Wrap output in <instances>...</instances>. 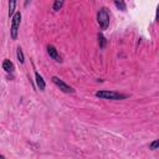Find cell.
<instances>
[{
    "label": "cell",
    "mask_w": 159,
    "mask_h": 159,
    "mask_svg": "<svg viewBox=\"0 0 159 159\" xmlns=\"http://www.w3.org/2000/svg\"><path fill=\"white\" fill-rule=\"evenodd\" d=\"M94 96L97 98L101 99H109V101H122V99H127L129 97V94H124V93H119L116 91H108V89H101L97 91L94 93Z\"/></svg>",
    "instance_id": "cell-1"
},
{
    "label": "cell",
    "mask_w": 159,
    "mask_h": 159,
    "mask_svg": "<svg viewBox=\"0 0 159 159\" xmlns=\"http://www.w3.org/2000/svg\"><path fill=\"white\" fill-rule=\"evenodd\" d=\"M97 21L101 30H107L109 26V10L107 7H101L97 12Z\"/></svg>",
    "instance_id": "cell-2"
},
{
    "label": "cell",
    "mask_w": 159,
    "mask_h": 159,
    "mask_svg": "<svg viewBox=\"0 0 159 159\" xmlns=\"http://www.w3.org/2000/svg\"><path fill=\"white\" fill-rule=\"evenodd\" d=\"M20 22H21V12L20 11H15L14 16L11 17V27H10V36H11L12 40L17 39Z\"/></svg>",
    "instance_id": "cell-3"
},
{
    "label": "cell",
    "mask_w": 159,
    "mask_h": 159,
    "mask_svg": "<svg viewBox=\"0 0 159 159\" xmlns=\"http://www.w3.org/2000/svg\"><path fill=\"white\" fill-rule=\"evenodd\" d=\"M51 81H52L62 92H65V93H75V89H73L70 84H67L66 82H63L61 78H58L57 76H53V77L51 78Z\"/></svg>",
    "instance_id": "cell-4"
},
{
    "label": "cell",
    "mask_w": 159,
    "mask_h": 159,
    "mask_svg": "<svg viewBox=\"0 0 159 159\" xmlns=\"http://www.w3.org/2000/svg\"><path fill=\"white\" fill-rule=\"evenodd\" d=\"M47 55L52 58V60H55L56 62H61L62 60H61V56L58 55V51H57V48L53 46V45H47Z\"/></svg>",
    "instance_id": "cell-5"
},
{
    "label": "cell",
    "mask_w": 159,
    "mask_h": 159,
    "mask_svg": "<svg viewBox=\"0 0 159 159\" xmlns=\"http://www.w3.org/2000/svg\"><path fill=\"white\" fill-rule=\"evenodd\" d=\"M35 81H36L37 88H39L40 91H45V88H46V82H45L43 77H42L37 71H35Z\"/></svg>",
    "instance_id": "cell-6"
},
{
    "label": "cell",
    "mask_w": 159,
    "mask_h": 159,
    "mask_svg": "<svg viewBox=\"0 0 159 159\" xmlns=\"http://www.w3.org/2000/svg\"><path fill=\"white\" fill-rule=\"evenodd\" d=\"M2 70L5 71V72H12V70H14V65H12V62L9 60V58H5L4 61H2Z\"/></svg>",
    "instance_id": "cell-7"
},
{
    "label": "cell",
    "mask_w": 159,
    "mask_h": 159,
    "mask_svg": "<svg viewBox=\"0 0 159 159\" xmlns=\"http://www.w3.org/2000/svg\"><path fill=\"white\" fill-rule=\"evenodd\" d=\"M114 1V5H116V7L118 9V10H120V11H127V5H125V1L124 0H113Z\"/></svg>",
    "instance_id": "cell-8"
},
{
    "label": "cell",
    "mask_w": 159,
    "mask_h": 159,
    "mask_svg": "<svg viewBox=\"0 0 159 159\" xmlns=\"http://www.w3.org/2000/svg\"><path fill=\"white\" fill-rule=\"evenodd\" d=\"M16 9V0H9V17H12Z\"/></svg>",
    "instance_id": "cell-9"
},
{
    "label": "cell",
    "mask_w": 159,
    "mask_h": 159,
    "mask_svg": "<svg viewBox=\"0 0 159 159\" xmlns=\"http://www.w3.org/2000/svg\"><path fill=\"white\" fill-rule=\"evenodd\" d=\"M16 57H17V61L22 65L24 62H25V56H24V51H22V48L19 46L17 48H16Z\"/></svg>",
    "instance_id": "cell-10"
},
{
    "label": "cell",
    "mask_w": 159,
    "mask_h": 159,
    "mask_svg": "<svg viewBox=\"0 0 159 159\" xmlns=\"http://www.w3.org/2000/svg\"><path fill=\"white\" fill-rule=\"evenodd\" d=\"M63 2H65V0H55L53 5H52V10L53 11H60L63 6Z\"/></svg>",
    "instance_id": "cell-11"
},
{
    "label": "cell",
    "mask_w": 159,
    "mask_h": 159,
    "mask_svg": "<svg viewBox=\"0 0 159 159\" xmlns=\"http://www.w3.org/2000/svg\"><path fill=\"white\" fill-rule=\"evenodd\" d=\"M106 43H107V40H106V37L103 36V34H98V45H99V47L101 48H104L106 47Z\"/></svg>",
    "instance_id": "cell-12"
},
{
    "label": "cell",
    "mask_w": 159,
    "mask_h": 159,
    "mask_svg": "<svg viewBox=\"0 0 159 159\" xmlns=\"http://www.w3.org/2000/svg\"><path fill=\"white\" fill-rule=\"evenodd\" d=\"M158 145H159V140H158V139H155L154 142H152V143L149 144V149H152V150H155V149L158 148Z\"/></svg>",
    "instance_id": "cell-13"
},
{
    "label": "cell",
    "mask_w": 159,
    "mask_h": 159,
    "mask_svg": "<svg viewBox=\"0 0 159 159\" xmlns=\"http://www.w3.org/2000/svg\"><path fill=\"white\" fill-rule=\"evenodd\" d=\"M30 2H31V0H25V1H24V6H25V7H27Z\"/></svg>",
    "instance_id": "cell-14"
},
{
    "label": "cell",
    "mask_w": 159,
    "mask_h": 159,
    "mask_svg": "<svg viewBox=\"0 0 159 159\" xmlns=\"http://www.w3.org/2000/svg\"><path fill=\"white\" fill-rule=\"evenodd\" d=\"M0 158H5V155H2V154H0Z\"/></svg>",
    "instance_id": "cell-15"
}]
</instances>
